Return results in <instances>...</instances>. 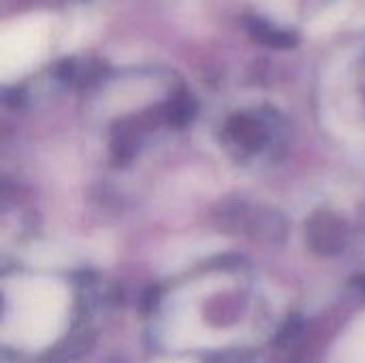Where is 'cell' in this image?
Listing matches in <instances>:
<instances>
[{
    "mask_svg": "<svg viewBox=\"0 0 365 363\" xmlns=\"http://www.w3.org/2000/svg\"><path fill=\"white\" fill-rule=\"evenodd\" d=\"M2 340L19 351H43L64 332L68 291L49 276H17L4 282Z\"/></svg>",
    "mask_w": 365,
    "mask_h": 363,
    "instance_id": "cell-1",
    "label": "cell"
},
{
    "mask_svg": "<svg viewBox=\"0 0 365 363\" xmlns=\"http://www.w3.org/2000/svg\"><path fill=\"white\" fill-rule=\"evenodd\" d=\"M175 363H188V362H175Z\"/></svg>",
    "mask_w": 365,
    "mask_h": 363,
    "instance_id": "cell-6",
    "label": "cell"
},
{
    "mask_svg": "<svg viewBox=\"0 0 365 363\" xmlns=\"http://www.w3.org/2000/svg\"><path fill=\"white\" fill-rule=\"evenodd\" d=\"M327 363H365V312L338 336Z\"/></svg>",
    "mask_w": 365,
    "mask_h": 363,
    "instance_id": "cell-4",
    "label": "cell"
},
{
    "mask_svg": "<svg viewBox=\"0 0 365 363\" xmlns=\"http://www.w3.org/2000/svg\"><path fill=\"white\" fill-rule=\"evenodd\" d=\"M261 4L278 19H291L293 15V0H261Z\"/></svg>",
    "mask_w": 365,
    "mask_h": 363,
    "instance_id": "cell-5",
    "label": "cell"
},
{
    "mask_svg": "<svg viewBox=\"0 0 365 363\" xmlns=\"http://www.w3.org/2000/svg\"><path fill=\"white\" fill-rule=\"evenodd\" d=\"M51 21L43 15L15 19L0 36V77L4 83L30 73L47 53Z\"/></svg>",
    "mask_w": 365,
    "mask_h": 363,
    "instance_id": "cell-2",
    "label": "cell"
},
{
    "mask_svg": "<svg viewBox=\"0 0 365 363\" xmlns=\"http://www.w3.org/2000/svg\"><path fill=\"white\" fill-rule=\"evenodd\" d=\"M165 342L173 349H195V347H216L225 342V336L212 332L199 319V312L192 306H182L171 315L167 327L163 329Z\"/></svg>",
    "mask_w": 365,
    "mask_h": 363,
    "instance_id": "cell-3",
    "label": "cell"
}]
</instances>
